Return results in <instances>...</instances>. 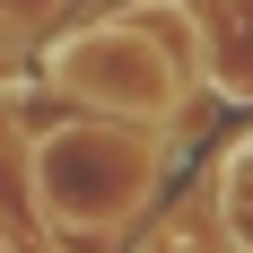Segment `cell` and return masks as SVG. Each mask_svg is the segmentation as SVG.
<instances>
[{"label":"cell","mask_w":253,"mask_h":253,"mask_svg":"<svg viewBox=\"0 0 253 253\" xmlns=\"http://www.w3.org/2000/svg\"><path fill=\"white\" fill-rule=\"evenodd\" d=\"M35 192H44V218L61 236H114L131 210L149 201L157 149L123 123H61L35 140Z\"/></svg>","instance_id":"6da1fadb"},{"label":"cell","mask_w":253,"mask_h":253,"mask_svg":"<svg viewBox=\"0 0 253 253\" xmlns=\"http://www.w3.org/2000/svg\"><path fill=\"white\" fill-rule=\"evenodd\" d=\"M52 87L79 96L87 114H123V123H166L183 96V70H175V44H157L149 18H114V26H87L52 52Z\"/></svg>","instance_id":"7a4b0ae2"},{"label":"cell","mask_w":253,"mask_h":253,"mask_svg":"<svg viewBox=\"0 0 253 253\" xmlns=\"http://www.w3.org/2000/svg\"><path fill=\"white\" fill-rule=\"evenodd\" d=\"M218 218H227L236 253H253V140H236L218 166Z\"/></svg>","instance_id":"3957f363"},{"label":"cell","mask_w":253,"mask_h":253,"mask_svg":"<svg viewBox=\"0 0 253 253\" xmlns=\"http://www.w3.org/2000/svg\"><path fill=\"white\" fill-rule=\"evenodd\" d=\"M70 0H0V44H35Z\"/></svg>","instance_id":"277c9868"}]
</instances>
